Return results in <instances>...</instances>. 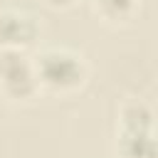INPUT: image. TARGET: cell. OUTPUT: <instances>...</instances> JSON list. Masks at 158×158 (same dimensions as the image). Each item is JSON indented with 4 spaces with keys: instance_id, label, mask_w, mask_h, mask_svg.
Returning <instances> with one entry per match:
<instances>
[{
    "instance_id": "obj_1",
    "label": "cell",
    "mask_w": 158,
    "mask_h": 158,
    "mask_svg": "<svg viewBox=\"0 0 158 158\" xmlns=\"http://www.w3.org/2000/svg\"><path fill=\"white\" fill-rule=\"evenodd\" d=\"M37 84L49 91H74L86 79V62L81 54L62 47H49L40 52L35 59Z\"/></svg>"
},
{
    "instance_id": "obj_6",
    "label": "cell",
    "mask_w": 158,
    "mask_h": 158,
    "mask_svg": "<svg viewBox=\"0 0 158 158\" xmlns=\"http://www.w3.org/2000/svg\"><path fill=\"white\" fill-rule=\"evenodd\" d=\"M91 2H94V10L111 22L128 20L138 7V0H91Z\"/></svg>"
},
{
    "instance_id": "obj_5",
    "label": "cell",
    "mask_w": 158,
    "mask_h": 158,
    "mask_svg": "<svg viewBox=\"0 0 158 158\" xmlns=\"http://www.w3.org/2000/svg\"><path fill=\"white\" fill-rule=\"evenodd\" d=\"M121 158H158V138L153 131L143 133H118Z\"/></svg>"
},
{
    "instance_id": "obj_7",
    "label": "cell",
    "mask_w": 158,
    "mask_h": 158,
    "mask_svg": "<svg viewBox=\"0 0 158 158\" xmlns=\"http://www.w3.org/2000/svg\"><path fill=\"white\" fill-rule=\"evenodd\" d=\"M44 5H49V7H54V10H67V7H72L77 0H42Z\"/></svg>"
},
{
    "instance_id": "obj_4",
    "label": "cell",
    "mask_w": 158,
    "mask_h": 158,
    "mask_svg": "<svg viewBox=\"0 0 158 158\" xmlns=\"http://www.w3.org/2000/svg\"><path fill=\"white\" fill-rule=\"evenodd\" d=\"M156 116L153 109L141 101V99H131L121 106L118 111V133H143V131H153Z\"/></svg>"
},
{
    "instance_id": "obj_2",
    "label": "cell",
    "mask_w": 158,
    "mask_h": 158,
    "mask_svg": "<svg viewBox=\"0 0 158 158\" xmlns=\"http://www.w3.org/2000/svg\"><path fill=\"white\" fill-rule=\"evenodd\" d=\"M37 89L35 64L25 49H0V91L7 99H30Z\"/></svg>"
},
{
    "instance_id": "obj_3",
    "label": "cell",
    "mask_w": 158,
    "mask_h": 158,
    "mask_svg": "<svg viewBox=\"0 0 158 158\" xmlns=\"http://www.w3.org/2000/svg\"><path fill=\"white\" fill-rule=\"evenodd\" d=\"M40 35L32 15L17 10H0V49H27Z\"/></svg>"
}]
</instances>
